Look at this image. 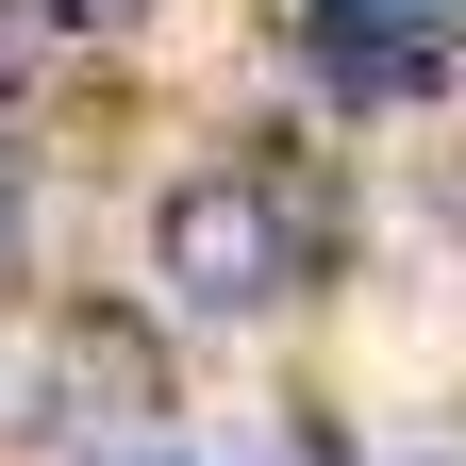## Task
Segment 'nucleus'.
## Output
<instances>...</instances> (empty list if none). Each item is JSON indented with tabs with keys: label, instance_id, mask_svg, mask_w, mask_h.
Listing matches in <instances>:
<instances>
[{
	"label": "nucleus",
	"instance_id": "obj_1",
	"mask_svg": "<svg viewBox=\"0 0 466 466\" xmlns=\"http://www.w3.org/2000/svg\"><path fill=\"white\" fill-rule=\"evenodd\" d=\"M150 250H167V300L184 317H267L283 283L317 267V217H300V184H267V167H184V184L150 200Z\"/></svg>",
	"mask_w": 466,
	"mask_h": 466
},
{
	"label": "nucleus",
	"instance_id": "obj_3",
	"mask_svg": "<svg viewBox=\"0 0 466 466\" xmlns=\"http://www.w3.org/2000/svg\"><path fill=\"white\" fill-rule=\"evenodd\" d=\"M50 400H67V417H100V433H150V350H134V317H67Z\"/></svg>",
	"mask_w": 466,
	"mask_h": 466
},
{
	"label": "nucleus",
	"instance_id": "obj_5",
	"mask_svg": "<svg viewBox=\"0 0 466 466\" xmlns=\"http://www.w3.org/2000/svg\"><path fill=\"white\" fill-rule=\"evenodd\" d=\"M17 34H34V17H17V0H0V84H17Z\"/></svg>",
	"mask_w": 466,
	"mask_h": 466
},
{
	"label": "nucleus",
	"instance_id": "obj_4",
	"mask_svg": "<svg viewBox=\"0 0 466 466\" xmlns=\"http://www.w3.org/2000/svg\"><path fill=\"white\" fill-rule=\"evenodd\" d=\"M17 17H50V34H150V0H17Z\"/></svg>",
	"mask_w": 466,
	"mask_h": 466
},
{
	"label": "nucleus",
	"instance_id": "obj_2",
	"mask_svg": "<svg viewBox=\"0 0 466 466\" xmlns=\"http://www.w3.org/2000/svg\"><path fill=\"white\" fill-rule=\"evenodd\" d=\"M433 0H317V17H300V67L333 84V100H417L433 84Z\"/></svg>",
	"mask_w": 466,
	"mask_h": 466
}]
</instances>
